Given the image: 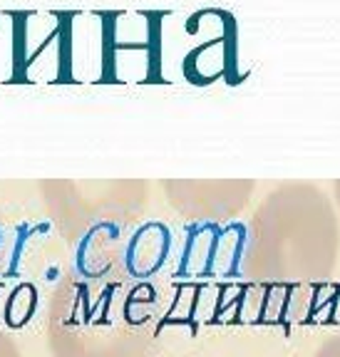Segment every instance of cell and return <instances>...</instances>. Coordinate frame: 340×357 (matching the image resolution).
Returning a JSON list of instances; mask_svg holds the SVG:
<instances>
[{
	"mask_svg": "<svg viewBox=\"0 0 340 357\" xmlns=\"http://www.w3.org/2000/svg\"><path fill=\"white\" fill-rule=\"evenodd\" d=\"M246 226L241 223H194L179 261L184 278H234L241 273Z\"/></svg>",
	"mask_w": 340,
	"mask_h": 357,
	"instance_id": "3",
	"label": "cell"
},
{
	"mask_svg": "<svg viewBox=\"0 0 340 357\" xmlns=\"http://www.w3.org/2000/svg\"><path fill=\"white\" fill-rule=\"evenodd\" d=\"M251 181L229 184H169L172 204L196 223H219L236 216L251 194Z\"/></svg>",
	"mask_w": 340,
	"mask_h": 357,
	"instance_id": "4",
	"label": "cell"
},
{
	"mask_svg": "<svg viewBox=\"0 0 340 357\" xmlns=\"http://www.w3.org/2000/svg\"><path fill=\"white\" fill-rule=\"evenodd\" d=\"M122 229L117 223H100L84 231L80 238L77 256H75V271L80 278L100 280V278H127L122 271L124 256Z\"/></svg>",
	"mask_w": 340,
	"mask_h": 357,
	"instance_id": "5",
	"label": "cell"
},
{
	"mask_svg": "<svg viewBox=\"0 0 340 357\" xmlns=\"http://www.w3.org/2000/svg\"><path fill=\"white\" fill-rule=\"evenodd\" d=\"M335 194H338V204H340V181L335 184Z\"/></svg>",
	"mask_w": 340,
	"mask_h": 357,
	"instance_id": "10",
	"label": "cell"
},
{
	"mask_svg": "<svg viewBox=\"0 0 340 357\" xmlns=\"http://www.w3.org/2000/svg\"><path fill=\"white\" fill-rule=\"evenodd\" d=\"M313 357H340V335H333L323 345H318V350L313 352Z\"/></svg>",
	"mask_w": 340,
	"mask_h": 357,
	"instance_id": "8",
	"label": "cell"
},
{
	"mask_svg": "<svg viewBox=\"0 0 340 357\" xmlns=\"http://www.w3.org/2000/svg\"><path fill=\"white\" fill-rule=\"evenodd\" d=\"M169 253H172V231L162 221L142 223L124 243V275L132 283H147L167 266Z\"/></svg>",
	"mask_w": 340,
	"mask_h": 357,
	"instance_id": "6",
	"label": "cell"
},
{
	"mask_svg": "<svg viewBox=\"0 0 340 357\" xmlns=\"http://www.w3.org/2000/svg\"><path fill=\"white\" fill-rule=\"evenodd\" d=\"M340 251L338 218L316 186L290 184L263 201L246 226L239 278L268 293L266 307L288 290L293 315H301L298 290H311L333 275ZM263 307V310H266Z\"/></svg>",
	"mask_w": 340,
	"mask_h": 357,
	"instance_id": "1",
	"label": "cell"
},
{
	"mask_svg": "<svg viewBox=\"0 0 340 357\" xmlns=\"http://www.w3.org/2000/svg\"><path fill=\"white\" fill-rule=\"evenodd\" d=\"M129 278L87 280L70 273L47 305L52 357H156L147 283Z\"/></svg>",
	"mask_w": 340,
	"mask_h": 357,
	"instance_id": "2",
	"label": "cell"
},
{
	"mask_svg": "<svg viewBox=\"0 0 340 357\" xmlns=\"http://www.w3.org/2000/svg\"><path fill=\"white\" fill-rule=\"evenodd\" d=\"M0 357H22L17 342L13 337H8L6 333H0Z\"/></svg>",
	"mask_w": 340,
	"mask_h": 357,
	"instance_id": "9",
	"label": "cell"
},
{
	"mask_svg": "<svg viewBox=\"0 0 340 357\" xmlns=\"http://www.w3.org/2000/svg\"><path fill=\"white\" fill-rule=\"evenodd\" d=\"M35 303H38V293H35L33 285L22 283L13 290V296L8 298V305H6V320L10 328H22V325L28 323L30 315L35 310Z\"/></svg>",
	"mask_w": 340,
	"mask_h": 357,
	"instance_id": "7",
	"label": "cell"
}]
</instances>
